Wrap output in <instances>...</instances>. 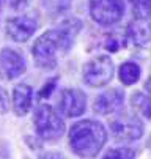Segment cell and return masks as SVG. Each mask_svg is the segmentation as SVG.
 Here are the masks:
<instances>
[{
  "instance_id": "obj_15",
  "label": "cell",
  "mask_w": 151,
  "mask_h": 159,
  "mask_svg": "<svg viewBox=\"0 0 151 159\" xmlns=\"http://www.w3.org/2000/svg\"><path fill=\"white\" fill-rule=\"evenodd\" d=\"M131 7L135 19L151 20V0H131Z\"/></svg>"
},
{
  "instance_id": "obj_14",
  "label": "cell",
  "mask_w": 151,
  "mask_h": 159,
  "mask_svg": "<svg viewBox=\"0 0 151 159\" xmlns=\"http://www.w3.org/2000/svg\"><path fill=\"white\" fill-rule=\"evenodd\" d=\"M131 104L142 117L151 120V96L140 93V92H135L131 96Z\"/></svg>"
},
{
  "instance_id": "obj_5",
  "label": "cell",
  "mask_w": 151,
  "mask_h": 159,
  "mask_svg": "<svg viewBox=\"0 0 151 159\" xmlns=\"http://www.w3.org/2000/svg\"><path fill=\"white\" fill-rule=\"evenodd\" d=\"M123 0H90V16L99 25H113L123 17Z\"/></svg>"
},
{
  "instance_id": "obj_12",
  "label": "cell",
  "mask_w": 151,
  "mask_h": 159,
  "mask_svg": "<svg viewBox=\"0 0 151 159\" xmlns=\"http://www.w3.org/2000/svg\"><path fill=\"white\" fill-rule=\"evenodd\" d=\"M127 35L135 44L145 46L146 43L151 41V24L149 20H139L135 19L134 22L127 25Z\"/></svg>"
},
{
  "instance_id": "obj_18",
  "label": "cell",
  "mask_w": 151,
  "mask_h": 159,
  "mask_svg": "<svg viewBox=\"0 0 151 159\" xmlns=\"http://www.w3.org/2000/svg\"><path fill=\"white\" fill-rule=\"evenodd\" d=\"M10 101H8V95L3 88H0V113H5L8 110Z\"/></svg>"
},
{
  "instance_id": "obj_9",
  "label": "cell",
  "mask_w": 151,
  "mask_h": 159,
  "mask_svg": "<svg viewBox=\"0 0 151 159\" xmlns=\"http://www.w3.org/2000/svg\"><path fill=\"white\" fill-rule=\"evenodd\" d=\"M123 101H124V95L121 90L118 88H112L107 92L101 93L93 104V109L96 113L101 115H109V113H115L123 107Z\"/></svg>"
},
{
  "instance_id": "obj_13",
  "label": "cell",
  "mask_w": 151,
  "mask_h": 159,
  "mask_svg": "<svg viewBox=\"0 0 151 159\" xmlns=\"http://www.w3.org/2000/svg\"><path fill=\"white\" fill-rule=\"evenodd\" d=\"M118 76H120V80L124 85H132L140 77V68H139V65H135L132 61H126L120 66Z\"/></svg>"
},
{
  "instance_id": "obj_10",
  "label": "cell",
  "mask_w": 151,
  "mask_h": 159,
  "mask_svg": "<svg viewBox=\"0 0 151 159\" xmlns=\"http://www.w3.org/2000/svg\"><path fill=\"white\" fill-rule=\"evenodd\" d=\"M0 66L7 79H16L25 71V60L17 51L5 48L0 52Z\"/></svg>"
},
{
  "instance_id": "obj_1",
  "label": "cell",
  "mask_w": 151,
  "mask_h": 159,
  "mask_svg": "<svg viewBox=\"0 0 151 159\" xmlns=\"http://www.w3.org/2000/svg\"><path fill=\"white\" fill-rule=\"evenodd\" d=\"M80 29L79 20H68L58 29L44 32L33 44L35 63L42 70H52L58 63L60 54H66Z\"/></svg>"
},
{
  "instance_id": "obj_17",
  "label": "cell",
  "mask_w": 151,
  "mask_h": 159,
  "mask_svg": "<svg viewBox=\"0 0 151 159\" xmlns=\"http://www.w3.org/2000/svg\"><path fill=\"white\" fill-rule=\"evenodd\" d=\"M104 46H105V49H109L110 52H115V51H118V49L126 46V39H123V38H120L117 35H110V36L105 38Z\"/></svg>"
},
{
  "instance_id": "obj_2",
  "label": "cell",
  "mask_w": 151,
  "mask_h": 159,
  "mask_svg": "<svg viewBox=\"0 0 151 159\" xmlns=\"http://www.w3.org/2000/svg\"><path fill=\"white\" fill-rule=\"evenodd\" d=\"M107 140V132L99 121L82 120L69 131V147L80 157H95Z\"/></svg>"
},
{
  "instance_id": "obj_7",
  "label": "cell",
  "mask_w": 151,
  "mask_h": 159,
  "mask_svg": "<svg viewBox=\"0 0 151 159\" xmlns=\"http://www.w3.org/2000/svg\"><path fill=\"white\" fill-rule=\"evenodd\" d=\"M7 35L16 41L24 43L27 41L36 30V19L32 16H16L7 20Z\"/></svg>"
},
{
  "instance_id": "obj_23",
  "label": "cell",
  "mask_w": 151,
  "mask_h": 159,
  "mask_svg": "<svg viewBox=\"0 0 151 159\" xmlns=\"http://www.w3.org/2000/svg\"><path fill=\"white\" fill-rule=\"evenodd\" d=\"M0 8H2V0H0Z\"/></svg>"
},
{
  "instance_id": "obj_24",
  "label": "cell",
  "mask_w": 151,
  "mask_h": 159,
  "mask_svg": "<svg viewBox=\"0 0 151 159\" xmlns=\"http://www.w3.org/2000/svg\"><path fill=\"white\" fill-rule=\"evenodd\" d=\"M0 151H2V143H0Z\"/></svg>"
},
{
  "instance_id": "obj_20",
  "label": "cell",
  "mask_w": 151,
  "mask_h": 159,
  "mask_svg": "<svg viewBox=\"0 0 151 159\" xmlns=\"http://www.w3.org/2000/svg\"><path fill=\"white\" fill-rule=\"evenodd\" d=\"M55 82H57V79H52V84L49 82V84L46 85V88H42V90H41V96H49V93L52 92V88H54Z\"/></svg>"
},
{
  "instance_id": "obj_25",
  "label": "cell",
  "mask_w": 151,
  "mask_h": 159,
  "mask_svg": "<svg viewBox=\"0 0 151 159\" xmlns=\"http://www.w3.org/2000/svg\"><path fill=\"white\" fill-rule=\"evenodd\" d=\"M149 147H151V137H149Z\"/></svg>"
},
{
  "instance_id": "obj_16",
  "label": "cell",
  "mask_w": 151,
  "mask_h": 159,
  "mask_svg": "<svg viewBox=\"0 0 151 159\" xmlns=\"http://www.w3.org/2000/svg\"><path fill=\"white\" fill-rule=\"evenodd\" d=\"M135 157V150L132 148H112L109 150L104 156L102 159H134Z\"/></svg>"
},
{
  "instance_id": "obj_21",
  "label": "cell",
  "mask_w": 151,
  "mask_h": 159,
  "mask_svg": "<svg viewBox=\"0 0 151 159\" xmlns=\"http://www.w3.org/2000/svg\"><path fill=\"white\" fill-rule=\"evenodd\" d=\"M41 159H64L60 153H57V151H52V153H46L44 156H42Z\"/></svg>"
},
{
  "instance_id": "obj_4",
  "label": "cell",
  "mask_w": 151,
  "mask_h": 159,
  "mask_svg": "<svg viewBox=\"0 0 151 159\" xmlns=\"http://www.w3.org/2000/svg\"><path fill=\"white\" fill-rule=\"evenodd\" d=\"M113 77V61L109 55H96L83 68V80L90 87H104Z\"/></svg>"
},
{
  "instance_id": "obj_19",
  "label": "cell",
  "mask_w": 151,
  "mask_h": 159,
  "mask_svg": "<svg viewBox=\"0 0 151 159\" xmlns=\"http://www.w3.org/2000/svg\"><path fill=\"white\" fill-rule=\"evenodd\" d=\"M10 2H11V8H14V10H22V8H25V7L29 5L30 0H10Z\"/></svg>"
},
{
  "instance_id": "obj_11",
  "label": "cell",
  "mask_w": 151,
  "mask_h": 159,
  "mask_svg": "<svg viewBox=\"0 0 151 159\" xmlns=\"http://www.w3.org/2000/svg\"><path fill=\"white\" fill-rule=\"evenodd\" d=\"M32 101H33V90L27 84H19L13 90V109L16 115L24 117L32 109Z\"/></svg>"
},
{
  "instance_id": "obj_8",
  "label": "cell",
  "mask_w": 151,
  "mask_h": 159,
  "mask_svg": "<svg viewBox=\"0 0 151 159\" xmlns=\"http://www.w3.org/2000/svg\"><path fill=\"white\" fill-rule=\"evenodd\" d=\"M85 106H87V96L82 90L77 88H68L61 93L60 98V109L64 117H80L85 112Z\"/></svg>"
},
{
  "instance_id": "obj_6",
  "label": "cell",
  "mask_w": 151,
  "mask_h": 159,
  "mask_svg": "<svg viewBox=\"0 0 151 159\" xmlns=\"http://www.w3.org/2000/svg\"><path fill=\"white\" fill-rule=\"evenodd\" d=\"M110 131L118 142H134L143 135V123L135 117H118L110 121Z\"/></svg>"
},
{
  "instance_id": "obj_22",
  "label": "cell",
  "mask_w": 151,
  "mask_h": 159,
  "mask_svg": "<svg viewBox=\"0 0 151 159\" xmlns=\"http://www.w3.org/2000/svg\"><path fill=\"white\" fill-rule=\"evenodd\" d=\"M145 90H146V92L149 93V96H151V77L146 80V84H145Z\"/></svg>"
},
{
  "instance_id": "obj_3",
  "label": "cell",
  "mask_w": 151,
  "mask_h": 159,
  "mask_svg": "<svg viewBox=\"0 0 151 159\" xmlns=\"http://www.w3.org/2000/svg\"><path fill=\"white\" fill-rule=\"evenodd\" d=\"M33 125L36 134L44 140H57L64 132V121L49 104H41L35 110Z\"/></svg>"
}]
</instances>
